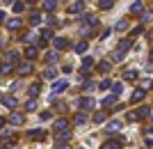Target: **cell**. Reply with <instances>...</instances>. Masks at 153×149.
Listing matches in <instances>:
<instances>
[{"label":"cell","instance_id":"obj_1","mask_svg":"<svg viewBox=\"0 0 153 149\" xmlns=\"http://www.w3.org/2000/svg\"><path fill=\"white\" fill-rule=\"evenodd\" d=\"M121 145H123L121 138H119V140H108V142L103 145V149H121Z\"/></svg>","mask_w":153,"mask_h":149},{"label":"cell","instance_id":"obj_2","mask_svg":"<svg viewBox=\"0 0 153 149\" xmlns=\"http://www.w3.org/2000/svg\"><path fill=\"white\" fill-rule=\"evenodd\" d=\"M119 129H121V124H119V122H112V124L108 126V131H110V133H114V131H119Z\"/></svg>","mask_w":153,"mask_h":149},{"label":"cell","instance_id":"obj_3","mask_svg":"<svg viewBox=\"0 0 153 149\" xmlns=\"http://www.w3.org/2000/svg\"><path fill=\"white\" fill-rule=\"evenodd\" d=\"M80 106H82V108H91L94 103H91V99H82V101H80Z\"/></svg>","mask_w":153,"mask_h":149},{"label":"cell","instance_id":"obj_4","mask_svg":"<svg viewBox=\"0 0 153 149\" xmlns=\"http://www.w3.org/2000/svg\"><path fill=\"white\" fill-rule=\"evenodd\" d=\"M12 122L14 124H21V122H23V117H21V115H12Z\"/></svg>","mask_w":153,"mask_h":149},{"label":"cell","instance_id":"obj_5","mask_svg":"<svg viewBox=\"0 0 153 149\" xmlns=\"http://www.w3.org/2000/svg\"><path fill=\"white\" fill-rule=\"evenodd\" d=\"M80 9H82V2H76V5L71 7V12H80Z\"/></svg>","mask_w":153,"mask_h":149},{"label":"cell","instance_id":"obj_6","mask_svg":"<svg viewBox=\"0 0 153 149\" xmlns=\"http://www.w3.org/2000/svg\"><path fill=\"white\" fill-rule=\"evenodd\" d=\"M37 92H39V85H32V87H30V94H32V97H37Z\"/></svg>","mask_w":153,"mask_h":149},{"label":"cell","instance_id":"obj_7","mask_svg":"<svg viewBox=\"0 0 153 149\" xmlns=\"http://www.w3.org/2000/svg\"><path fill=\"white\" fill-rule=\"evenodd\" d=\"M25 55H27V58H34V55H37V51H34V48H27Z\"/></svg>","mask_w":153,"mask_h":149},{"label":"cell","instance_id":"obj_8","mask_svg":"<svg viewBox=\"0 0 153 149\" xmlns=\"http://www.w3.org/2000/svg\"><path fill=\"white\" fill-rule=\"evenodd\" d=\"M64 126H66V122H64V119H59V122H57V124H55V129H59V131H62V129H64Z\"/></svg>","mask_w":153,"mask_h":149},{"label":"cell","instance_id":"obj_9","mask_svg":"<svg viewBox=\"0 0 153 149\" xmlns=\"http://www.w3.org/2000/svg\"><path fill=\"white\" fill-rule=\"evenodd\" d=\"M57 60V53H48V62H55Z\"/></svg>","mask_w":153,"mask_h":149},{"label":"cell","instance_id":"obj_10","mask_svg":"<svg viewBox=\"0 0 153 149\" xmlns=\"http://www.w3.org/2000/svg\"><path fill=\"white\" fill-rule=\"evenodd\" d=\"M142 97H144V92H142V90H140V92H135V97H133V99H135V101H140V99H142Z\"/></svg>","mask_w":153,"mask_h":149},{"label":"cell","instance_id":"obj_11","mask_svg":"<svg viewBox=\"0 0 153 149\" xmlns=\"http://www.w3.org/2000/svg\"><path fill=\"white\" fill-rule=\"evenodd\" d=\"M30 69H32L30 64H23V67H21V71H23V73H30Z\"/></svg>","mask_w":153,"mask_h":149},{"label":"cell","instance_id":"obj_12","mask_svg":"<svg viewBox=\"0 0 153 149\" xmlns=\"http://www.w3.org/2000/svg\"><path fill=\"white\" fill-rule=\"evenodd\" d=\"M55 44H57V48H64V46H66V41H64V39H57Z\"/></svg>","mask_w":153,"mask_h":149},{"label":"cell","instance_id":"obj_13","mask_svg":"<svg viewBox=\"0 0 153 149\" xmlns=\"http://www.w3.org/2000/svg\"><path fill=\"white\" fill-rule=\"evenodd\" d=\"M101 7H112V0H103V2H101Z\"/></svg>","mask_w":153,"mask_h":149},{"label":"cell","instance_id":"obj_14","mask_svg":"<svg viewBox=\"0 0 153 149\" xmlns=\"http://www.w3.org/2000/svg\"><path fill=\"white\" fill-rule=\"evenodd\" d=\"M27 2H34V0H27Z\"/></svg>","mask_w":153,"mask_h":149}]
</instances>
